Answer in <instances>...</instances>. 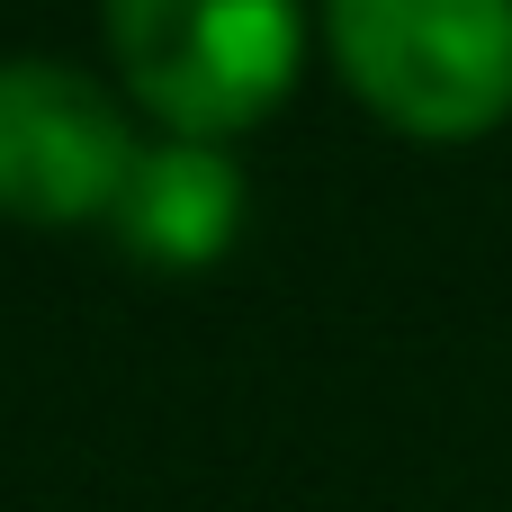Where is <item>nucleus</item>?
I'll return each instance as SVG.
<instances>
[{
  "label": "nucleus",
  "mask_w": 512,
  "mask_h": 512,
  "mask_svg": "<svg viewBox=\"0 0 512 512\" xmlns=\"http://www.w3.org/2000/svg\"><path fill=\"white\" fill-rule=\"evenodd\" d=\"M99 18L126 90L180 126V144L261 126L288 99L306 45L297 0H99Z\"/></svg>",
  "instance_id": "obj_1"
},
{
  "label": "nucleus",
  "mask_w": 512,
  "mask_h": 512,
  "mask_svg": "<svg viewBox=\"0 0 512 512\" xmlns=\"http://www.w3.org/2000/svg\"><path fill=\"white\" fill-rule=\"evenodd\" d=\"M342 81L423 144L512 117V0H324Z\"/></svg>",
  "instance_id": "obj_2"
},
{
  "label": "nucleus",
  "mask_w": 512,
  "mask_h": 512,
  "mask_svg": "<svg viewBox=\"0 0 512 512\" xmlns=\"http://www.w3.org/2000/svg\"><path fill=\"white\" fill-rule=\"evenodd\" d=\"M135 135L126 108L45 54H9L0 63V216L18 225H90L117 216L126 180H135Z\"/></svg>",
  "instance_id": "obj_3"
},
{
  "label": "nucleus",
  "mask_w": 512,
  "mask_h": 512,
  "mask_svg": "<svg viewBox=\"0 0 512 512\" xmlns=\"http://www.w3.org/2000/svg\"><path fill=\"white\" fill-rule=\"evenodd\" d=\"M108 225L135 261L198 270L243 234V171L225 162V144H153Z\"/></svg>",
  "instance_id": "obj_4"
}]
</instances>
